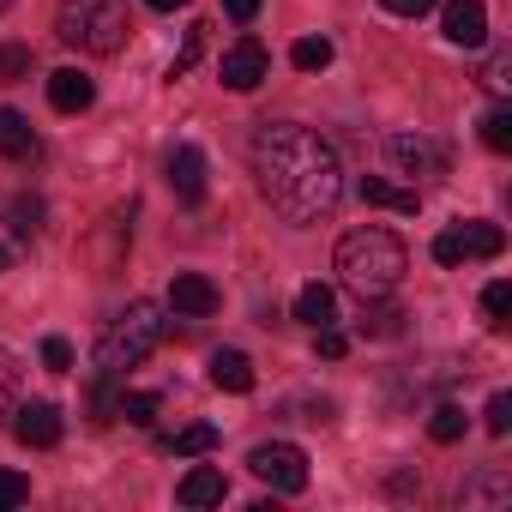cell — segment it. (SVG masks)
Wrapping results in <instances>:
<instances>
[{
  "label": "cell",
  "instance_id": "6da1fadb",
  "mask_svg": "<svg viewBox=\"0 0 512 512\" xmlns=\"http://www.w3.org/2000/svg\"><path fill=\"white\" fill-rule=\"evenodd\" d=\"M253 175H260V193L272 199V211L290 223H320L344 199V163L314 127L266 121L253 133Z\"/></svg>",
  "mask_w": 512,
  "mask_h": 512
},
{
  "label": "cell",
  "instance_id": "7a4b0ae2",
  "mask_svg": "<svg viewBox=\"0 0 512 512\" xmlns=\"http://www.w3.org/2000/svg\"><path fill=\"white\" fill-rule=\"evenodd\" d=\"M404 272H410V253H404V241H398L392 229H380V223L350 229V235L338 241V278H344V290H356L362 302L392 296V290L404 284Z\"/></svg>",
  "mask_w": 512,
  "mask_h": 512
},
{
  "label": "cell",
  "instance_id": "3957f363",
  "mask_svg": "<svg viewBox=\"0 0 512 512\" xmlns=\"http://www.w3.org/2000/svg\"><path fill=\"white\" fill-rule=\"evenodd\" d=\"M163 338H169L163 308H157V302H127V314H115V326L97 338V368H103L109 380H121V374L139 368Z\"/></svg>",
  "mask_w": 512,
  "mask_h": 512
},
{
  "label": "cell",
  "instance_id": "277c9868",
  "mask_svg": "<svg viewBox=\"0 0 512 512\" xmlns=\"http://www.w3.org/2000/svg\"><path fill=\"white\" fill-rule=\"evenodd\" d=\"M127 31H133L127 0H61V13H55V37L85 55H115Z\"/></svg>",
  "mask_w": 512,
  "mask_h": 512
},
{
  "label": "cell",
  "instance_id": "5b68a950",
  "mask_svg": "<svg viewBox=\"0 0 512 512\" xmlns=\"http://www.w3.org/2000/svg\"><path fill=\"white\" fill-rule=\"evenodd\" d=\"M247 470L272 482V494H302L308 488V452L290 446V440H266V446H253L247 452Z\"/></svg>",
  "mask_w": 512,
  "mask_h": 512
},
{
  "label": "cell",
  "instance_id": "8992f818",
  "mask_svg": "<svg viewBox=\"0 0 512 512\" xmlns=\"http://www.w3.org/2000/svg\"><path fill=\"white\" fill-rule=\"evenodd\" d=\"M266 73H272V55H266V43H260V37L229 43V49H223V61H217V79H223L229 91H253Z\"/></svg>",
  "mask_w": 512,
  "mask_h": 512
},
{
  "label": "cell",
  "instance_id": "52a82bcc",
  "mask_svg": "<svg viewBox=\"0 0 512 512\" xmlns=\"http://www.w3.org/2000/svg\"><path fill=\"white\" fill-rule=\"evenodd\" d=\"M217 284L211 278H199V272H175V284H169V308L181 314V320H211L217 314Z\"/></svg>",
  "mask_w": 512,
  "mask_h": 512
},
{
  "label": "cell",
  "instance_id": "ba28073f",
  "mask_svg": "<svg viewBox=\"0 0 512 512\" xmlns=\"http://www.w3.org/2000/svg\"><path fill=\"white\" fill-rule=\"evenodd\" d=\"M13 434H19L25 446H61L67 422H61V410H55L49 398H37V404H19V410H13Z\"/></svg>",
  "mask_w": 512,
  "mask_h": 512
},
{
  "label": "cell",
  "instance_id": "9c48e42d",
  "mask_svg": "<svg viewBox=\"0 0 512 512\" xmlns=\"http://www.w3.org/2000/svg\"><path fill=\"white\" fill-rule=\"evenodd\" d=\"M446 43H458V49H482L488 43V7L482 0H446Z\"/></svg>",
  "mask_w": 512,
  "mask_h": 512
},
{
  "label": "cell",
  "instance_id": "30bf717a",
  "mask_svg": "<svg viewBox=\"0 0 512 512\" xmlns=\"http://www.w3.org/2000/svg\"><path fill=\"white\" fill-rule=\"evenodd\" d=\"M386 157L416 181V175H440V145L434 139H422V133H392L386 139Z\"/></svg>",
  "mask_w": 512,
  "mask_h": 512
},
{
  "label": "cell",
  "instance_id": "8fae6325",
  "mask_svg": "<svg viewBox=\"0 0 512 512\" xmlns=\"http://www.w3.org/2000/svg\"><path fill=\"white\" fill-rule=\"evenodd\" d=\"M169 187L181 205H199L205 199V151L199 145H175L169 151Z\"/></svg>",
  "mask_w": 512,
  "mask_h": 512
},
{
  "label": "cell",
  "instance_id": "7c38bea8",
  "mask_svg": "<svg viewBox=\"0 0 512 512\" xmlns=\"http://www.w3.org/2000/svg\"><path fill=\"white\" fill-rule=\"evenodd\" d=\"M49 103H55L61 115H85V109L97 103V85H91V73H79V67H61V73H49Z\"/></svg>",
  "mask_w": 512,
  "mask_h": 512
},
{
  "label": "cell",
  "instance_id": "4fadbf2b",
  "mask_svg": "<svg viewBox=\"0 0 512 512\" xmlns=\"http://www.w3.org/2000/svg\"><path fill=\"white\" fill-rule=\"evenodd\" d=\"M223 494H229V476H223L217 464H193V470L175 482V500H181V506H223Z\"/></svg>",
  "mask_w": 512,
  "mask_h": 512
},
{
  "label": "cell",
  "instance_id": "5bb4252c",
  "mask_svg": "<svg viewBox=\"0 0 512 512\" xmlns=\"http://www.w3.org/2000/svg\"><path fill=\"white\" fill-rule=\"evenodd\" d=\"M43 145H37V133H31V121L19 115V109H0V157H13V163H31Z\"/></svg>",
  "mask_w": 512,
  "mask_h": 512
},
{
  "label": "cell",
  "instance_id": "9a60e30c",
  "mask_svg": "<svg viewBox=\"0 0 512 512\" xmlns=\"http://www.w3.org/2000/svg\"><path fill=\"white\" fill-rule=\"evenodd\" d=\"M296 320L314 326V332L338 326V296H332L326 284H302V290H296Z\"/></svg>",
  "mask_w": 512,
  "mask_h": 512
},
{
  "label": "cell",
  "instance_id": "2e32d148",
  "mask_svg": "<svg viewBox=\"0 0 512 512\" xmlns=\"http://www.w3.org/2000/svg\"><path fill=\"white\" fill-rule=\"evenodd\" d=\"M211 386L217 392H253V362L241 350H217L211 356Z\"/></svg>",
  "mask_w": 512,
  "mask_h": 512
},
{
  "label": "cell",
  "instance_id": "e0dca14e",
  "mask_svg": "<svg viewBox=\"0 0 512 512\" xmlns=\"http://www.w3.org/2000/svg\"><path fill=\"white\" fill-rule=\"evenodd\" d=\"M458 241H464V260H500L506 229L500 223H458Z\"/></svg>",
  "mask_w": 512,
  "mask_h": 512
},
{
  "label": "cell",
  "instance_id": "ac0fdd59",
  "mask_svg": "<svg viewBox=\"0 0 512 512\" xmlns=\"http://www.w3.org/2000/svg\"><path fill=\"white\" fill-rule=\"evenodd\" d=\"M362 199L380 205V211H416V205H422L416 187H392V181H380V175H362Z\"/></svg>",
  "mask_w": 512,
  "mask_h": 512
},
{
  "label": "cell",
  "instance_id": "d6986e66",
  "mask_svg": "<svg viewBox=\"0 0 512 512\" xmlns=\"http://www.w3.org/2000/svg\"><path fill=\"white\" fill-rule=\"evenodd\" d=\"M211 446H217V428L211 422H187V428H175L163 440V452H175V458H205Z\"/></svg>",
  "mask_w": 512,
  "mask_h": 512
},
{
  "label": "cell",
  "instance_id": "ffe728a7",
  "mask_svg": "<svg viewBox=\"0 0 512 512\" xmlns=\"http://www.w3.org/2000/svg\"><path fill=\"white\" fill-rule=\"evenodd\" d=\"M91 253H97V272H115V260L127 253V223H121V217H103V229H97Z\"/></svg>",
  "mask_w": 512,
  "mask_h": 512
},
{
  "label": "cell",
  "instance_id": "44dd1931",
  "mask_svg": "<svg viewBox=\"0 0 512 512\" xmlns=\"http://www.w3.org/2000/svg\"><path fill=\"white\" fill-rule=\"evenodd\" d=\"M476 133H482V145H488V151H512V109H506V103H494V109L476 121Z\"/></svg>",
  "mask_w": 512,
  "mask_h": 512
},
{
  "label": "cell",
  "instance_id": "7402d4cb",
  "mask_svg": "<svg viewBox=\"0 0 512 512\" xmlns=\"http://www.w3.org/2000/svg\"><path fill=\"white\" fill-rule=\"evenodd\" d=\"M157 410H163V398H157V392H121V398H115V416H127L133 428H151V422H157Z\"/></svg>",
  "mask_w": 512,
  "mask_h": 512
},
{
  "label": "cell",
  "instance_id": "603a6c76",
  "mask_svg": "<svg viewBox=\"0 0 512 512\" xmlns=\"http://www.w3.org/2000/svg\"><path fill=\"white\" fill-rule=\"evenodd\" d=\"M482 91L488 97H512V49H494L482 61Z\"/></svg>",
  "mask_w": 512,
  "mask_h": 512
},
{
  "label": "cell",
  "instance_id": "cb8c5ba5",
  "mask_svg": "<svg viewBox=\"0 0 512 512\" xmlns=\"http://www.w3.org/2000/svg\"><path fill=\"white\" fill-rule=\"evenodd\" d=\"M290 61H296L302 73H326V67H332V43H326V37H302V43L290 49Z\"/></svg>",
  "mask_w": 512,
  "mask_h": 512
},
{
  "label": "cell",
  "instance_id": "d4e9b609",
  "mask_svg": "<svg viewBox=\"0 0 512 512\" xmlns=\"http://www.w3.org/2000/svg\"><path fill=\"white\" fill-rule=\"evenodd\" d=\"M428 434H434L440 446H452V440H464V410H458V404H440V410L428 416Z\"/></svg>",
  "mask_w": 512,
  "mask_h": 512
},
{
  "label": "cell",
  "instance_id": "484cf974",
  "mask_svg": "<svg viewBox=\"0 0 512 512\" xmlns=\"http://www.w3.org/2000/svg\"><path fill=\"white\" fill-rule=\"evenodd\" d=\"M482 314H488V326H506V314H512V284H488V290H482Z\"/></svg>",
  "mask_w": 512,
  "mask_h": 512
},
{
  "label": "cell",
  "instance_id": "4316f807",
  "mask_svg": "<svg viewBox=\"0 0 512 512\" xmlns=\"http://www.w3.org/2000/svg\"><path fill=\"white\" fill-rule=\"evenodd\" d=\"M205 31H211V25H193V31H187V43H181V55L169 61V79H175V73H187V67L199 61V49H205Z\"/></svg>",
  "mask_w": 512,
  "mask_h": 512
},
{
  "label": "cell",
  "instance_id": "83f0119b",
  "mask_svg": "<svg viewBox=\"0 0 512 512\" xmlns=\"http://www.w3.org/2000/svg\"><path fill=\"white\" fill-rule=\"evenodd\" d=\"M43 368L49 374H73V344L67 338H43Z\"/></svg>",
  "mask_w": 512,
  "mask_h": 512
},
{
  "label": "cell",
  "instance_id": "f1b7e54d",
  "mask_svg": "<svg viewBox=\"0 0 512 512\" xmlns=\"http://www.w3.org/2000/svg\"><path fill=\"white\" fill-rule=\"evenodd\" d=\"M482 422H488V434H512V398H506V392H494V398H488V410H482Z\"/></svg>",
  "mask_w": 512,
  "mask_h": 512
},
{
  "label": "cell",
  "instance_id": "f546056e",
  "mask_svg": "<svg viewBox=\"0 0 512 512\" xmlns=\"http://www.w3.org/2000/svg\"><path fill=\"white\" fill-rule=\"evenodd\" d=\"M25 500H31V476L0 470V506H25Z\"/></svg>",
  "mask_w": 512,
  "mask_h": 512
},
{
  "label": "cell",
  "instance_id": "4dcf8cb0",
  "mask_svg": "<svg viewBox=\"0 0 512 512\" xmlns=\"http://www.w3.org/2000/svg\"><path fill=\"white\" fill-rule=\"evenodd\" d=\"M13 398H19V368H13L7 350H0V416H13Z\"/></svg>",
  "mask_w": 512,
  "mask_h": 512
},
{
  "label": "cell",
  "instance_id": "1f68e13d",
  "mask_svg": "<svg viewBox=\"0 0 512 512\" xmlns=\"http://www.w3.org/2000/svg\"><path fill=\"white\" fill-rule=\"evenodd\" d=\"M434 260H440V266H464V241H458V229H440V235H434Z\"/></svg>",
  "mask_w": 512,
  "mask_h": 512
},
{
  "label": "cell",
  "instance_id": "d6a6232c",
  "mask_svg": "<svg viewBox=\"0 0 512 512\" xmlns=\"http://www.w3.org/2000/svg\"><path fill=\"white\" fill-rule=\"evenodd\" d=\"M25 73H31V49L7 43V49H0V79H25Z\"/></svg>",
  "mask_w": 512,
  "mask_h": 512
},
{
  "label": "cell",
  "instance_id": "836d02e7",
  "mask_svg": "<svg viewBox=\"0 0 512 512\" xmlns=\"http://www.w3.org/2000/svg\"><path fill=\"white\" fill-rule=\"evenodd\" d=\"M37 217H43V205H37V199H19V205H13V229H19V235H37V229H43Z\"/></svg>",
  "mask_w": 512,
  "mask_h": 512
},
{
  "label": "cell",
  "instance_id": "e575fe53",
  "mask_svg": "<svg viewBox=\"0 0 512 512\" xmlns=\"http://www.w3.org/2000/svg\"><path fill=\"white\" fill-rule=\"evenodd\" d=\"M344 350H350V338H344L338 326H326V332H320V356H326V362H338Z\"/></svg>",
  "mask_w": 512,
  "mask_h": 512
},
{
  "label": "cell",
  "instance_id": "d590c367",
  "mask_svg": "<svg viewBox=\"0 0 512 512\" xmlns=\"http://www.w3.org/2000/svg\"><path fill=\"white\" fill-rule=\"evenodd\" d=\"M223 13H229L235 25H253V19H260V0H223Z\"/></svg>",
  "mask_w": 512,
  "mask_h": 512
},
{
  "label": "cell",
  "instance_id": "8d00e7d4",
  "mask_svg": "<svg viewBox=\"0 0 512 512\" xmlns=\"http://www.w3.org/2000/svg\"><path fill=\"white\" fill-rule=\"evenodd\" d=\"M380 7H386V13H398V19H422L434 0H380Z\"/></svg>",
  "mask_w": 512,
  "mask_h": 512
},
{
  "label": "cell",
  "instance_id": "74e56055",
  "mask_svg": "<svg viewBox=\"0 0 512 512\" xmlns=\"http://www.w3.org/2000/svg\"><path fill=\"white\" fill-rule=\"evenodd\" d=\"M151 13H175V7H187V0H145Z\"/></svg>",
  "mask_w": 512,
  "mask_h": 512
},
{
  "label": "cell",
  "instance_id": "f35d334b",
  "mask_svg": "<svg viewBox=\"0 0 512 512\" xmlns=\"http://www.w3.org/2000/svg\"><path fill=\"white\" fill-rule=\"evenodd\" d=\"M0 272H7V247H0Z\"/></svg>",
  "mask_w": 512,
  "mask_h": 512
},
{
  "label": "cell",
  "instance_id": "ab89813d",
  "mask_svg": "<svg viewBox=\"0 0 512 512\" xmlns=\"http://www.w3.org/2000/svg\"><path fill=\"white\" fill-rule=\"evenodd\" d=\"M7 7H13V0H0V13H7Z\"/></svg>",
  "mask_w": 512,
  "mask_h": 512
}]
</instances>
